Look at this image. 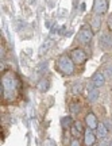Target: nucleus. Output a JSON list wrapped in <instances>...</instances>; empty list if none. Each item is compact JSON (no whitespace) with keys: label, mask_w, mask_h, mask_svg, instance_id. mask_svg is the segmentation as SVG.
I'll use <instances>...</instances> for the list:
<instances>
[{"label":"nucleus","mask_w":112,"mask_h":146,"mask_svg":"<svg viewBox=\"0 0 112 146\" xmlns=\"http://www.w3.org/2000/svg\"><path fill=\"white\" fill-rule=\"evenodd\" d=\"M1 85L4 88V92L7 94V96H15L18 87H19V80L12 72H7L3 74L1 78Z\"/></svg>","instance_id":"obj_1"},{"label":"nucleus","mask_w":112,"mask_h":146,"mask_svg":"<svg viewBox=\"0 0 112 146\" xmlns=\"http://www.w3.org/2000/svg\"><path fill=\"white\" fill-rule=\"evenodd\" d=\"M57 68L60 72L64 74H72L74 72V65H73V60L68 56H61L57 60Z\"/></svg>","instance_id":"obj_2"},{"label":"nucleus","mask_w":112,"mask_h":146,"mask_svg":"<svg viewBox=\"0 0 112 146\" xmlns=\"http://www.w3.org/2000/svg\"><path fill=\"white\" fill-rule=\"evenodd\" d=\"M70 58L73 60V62L76 64H84L87 61V54L82 49H73L70 54Z\"/></svg>","instance_id":"obj_3"},{"label":"nucleus","mask_w":112,"mask_h":146,"mask_svg":"<svg viewBox=\"0 0 112 146\" xmlns=\"http://www.w3.org/2000/svg\"><path fill=\"white\" fill-rule=\"evenodd\" d=\"M92 38H93V31H92V29H88V27H82L81 31L78 33V39L80 42L82 43H89L92 41Z\"/></svg>","instance_id":"obj_4"},{"label":"nucleus","mask_w":112,"mask_h":146,"mask_svg":"<svg viewBox=\"0 0 112 146\" xmlns=\"http://www.w3.org/2000/svg\"><path fill=\"white\" fill-rule=\"evenodd\" d=\"M107 10H108L107 0H95V3H93V12L96 15H101Z\"/></svg>","instance_id":"obj_5"},{"label":"nucleus","mask_w":112,"mask_h":146,"mask_svg":"<svg viewBox=\"0 0 112 146\" xmlns=\"http://www.w3.org/2000/svg\"><path fill=\"white\" fill-rule=\"evenodd\" d=\"M85 122H87V125H88V129H91V130H95V129H97V126H99L96 115L93 114V112H89V114L87 115Z\"/></svg>","instance_id":"obj_6"},{"label":"nucleus","mask_w":112,"mask_h":146,"mask_svg":"<svg viewBox=\"0 0 112 146\" xmlns=\"http://www.w3.org/2000/svg\"><path fill=\"white\" fill-rule=\"evenodd\" d=\"M92 80H93V85H95L96 88H100V87H103V85L105 84V77H104V74H103L101 72L95 73Z\"/></svg>","instance_id":"obj_7"},{"label":"nucleus","mask_w":112,"mask_h":146,"mask_svg":"<svg viewBox=\"0 0 112 146\" xmlns=\"http://www.w3.org/2000/svg\"><path fill=\"white\" fill-rule=\"evenodd\" d=\"M95 142H96V135H95L91 131V129H89V130H87L85 134H84V145L92 146V145H95Z\"/></svg>","instance_id":"obj_8"},{"label":"nucleus","mask_w":112,"mask_h":146,"mask_svg":"<svg viewBox=\"0 0 112 146\" xmlns=\"http://www.w3.org/2000/svg\"><path fill=\"white\" fill-rule=\"evenodd\" d=\"M100 46L103 49H109L112 46V35L109 34H103L100 36Z\"/></svg>","instance_id":"obj_9"},{"label":"nucleus","mask_w":112,"mask_h":146,"mask_svg":"<svg viewBox=\"0 0 112 146\" xmlns=\"http://www.w3.org/2000/svg\"><path fill=\"white\" fill-rule=\"evenodd\" d=\"M100 26H101V18L100 15H95L93 18L91 19V29L92 31H99L100 30Z\"/></svg>","instance_id":"obj_10"},{"label":"nucleus","mask_w":112,"mask_h":146,"mask_svg":"<svg viewBox=\"0 0 112 146\" xmlns=\"http://www.w3.org/2000/svg\"><path fill=\"white\" fill-rule=\"evenodd\" d=\"M108 134V127L105 126V123H99L96 129V137L97 138H104Z\"/></svg>","instance_id":"obj_11"},{"label":"nucleus","mask_w":112,"mask_h":146,"mask_svg":"<svg viewBox=\"0 0 112 146\" xmlns=\"http://www.w3.org/2000/svg\"><path fill=\"white\" fill-rule=\"evenodd\" d=\"M88 99L91 102H96L99 99V91L97 88L93 85V87H89V94H88Z\"/></svg>","instance_id":"obj_12"},{"label":"nucleus","mask_w":112,"mask_h":146,"mask_svg":"<svg viewBox=\"0 0 112 146\" xmlns=\"http://www.w3.org/2000/svg\"><path fill=\"white\" fill-rule=\"evenodd\" d=\"M49 87H50V81L47 78H42L41 81L38 83V91L39 92H46L49 89Z\"/></svg>","instance_id":"obj_13"},{"label":"nucleus","mask_w":112,"mask_h":146,"mask_svg":"<svg viewBox=\"0 0 112 146\" xmlns=\"http://www.w3.org/2000/svg\"><path fill=\"white\" fill-rule=\"evenodd\" d=\"M72 125H73V119H72V116H62L61 118L62 129H69V127H72Z\"/></svg>","instance_id":"obj_14"},{"label":"nucleus","mask_w":112,"mask_h":146,"mask_svg":"<svg viewBox=\"0 0 112 146\" xmlns=\"http://www.w3.org/2000/svg\"><path fill=\"white\" fill-rule=\"evenodd\" d=\"M51 45H53V41H51V39H46V41H43V43H42L41 47H39V53H41V54L46 53L51 47Z\"/></svg>","instance_id":"obj_15"},{"label":"nucleus","mask_w":112,"mask_h":146,"mask_svg":"<svg viewBox=\"0 0 112 146\" xmlns=\"http://www.w3.org/2000/svg\"><path fill=\"white\" fill-rule=\"evenodd\" d=\"M70 111L73 112V115H77L80 112V104H77V103H72L70 104Z\"/></svg>","instance_id":"obj_16"},{"label":"nucleus","mask_w":112,"mask_h":146,"mask_svg":"<svg viewBox=\"0 0 112 146\" xmlns=\"http://www.w3.org/2000/svg\"><path fill=\"white\" fill-rule=\"evenodd\" d=\"M74 127H76V129L80 131V133H82V131H84V127H82V123H81V122H74Z\"/></svg>","instance_id":"obj_17"},{"label":"nucleus","mask_w":112,"mask_h":146,"mask_svg":"<svg viewBox=\"0 0 112 146\" xmlns=\"http://www.w3.org/2000/svg\"><path fill=\"white\" fill-rule=\"evenodd\" d=\"M45 146H56V143H54V141H51V139H46Z\"/></svg>","instance_id":"obj_18"},{"label":"nucleus","mask_w":112,"mask_h":146,"mask_svg":"<svg viewBox=\"0 0 112 146\" xmlns=\"http://www.w3.org/2000/svg\"><path fill=\"white\" fill-rule=\"evenodd\" d=\"M72 134H74L76 137H78V135H80V131L77 130L76 127H72Z\"/></svg>","instance_id":"obj_19"},{"label":"nucleus","mask_w":112,"mask_h":146,"mask_svg":"<svg viewBox=\"0 0 112 146\" xmlns=\"http://www.w3.org/2000/svg\"><path fill=\"white\" fill-rule=\"evenodd\" d=\"M105 73H107L108 77H112V66H109V68H107V70H105Z\"/></svg>","instance_id":"obj_20"},{"label":"nucleus","mask_w":112,"mask_h":146,"mask_svg":"<svg viewBox=\"0 0 112 146\" xmlns=\"http://www.w3.org/2000/svg\"><path fill=\"white\" fill-rule=\"evenodd\" d=\"M108 27H109V30L112 31V14H111V16L108 18Z\"/></svg>","instance_id":"obj_21"},{"label":"nucleus","mask_w":112,"mask_h":146,"mask_svg":"<svg viewBox=\"0 0 112 146\" xmlns=\"http://www.w3.org/2000/svg\"><path fill=\"white\" fill-rule=\"evenodd\" d=\"M80 89H81V85H77L76 88L73 89V94H78V92H80Z\"/></svg>","instance_id":"obj_22"},{"label":"nucleus","mask_w":112,"mask_h":146,"mask_svg":"<svg viewBox=\"0 0 112 146\" xmlns=\"http://www.w3.org/2000/svg\"><path fill=\"white\" fill-rule=\"evenodd\" d=\"M70 146H80V142L77 141V139H74V141H72Z\"/></svg>","instance_id":"obj_23"},{"label":"nucleus","mask_w":112,"mask_h":146,"mask_svg":"<svg viewBox=\"0 0 112 146\" xmlns=\"http://www.w3.org/2000/svg\"><path fill=\"white\" fill-rule=\"evenodd\" d=\"M85 8H87V5H85V3H82V4H81V10L85 11Z\"/></svg>","instance_id":"obj_24"},{"label":"nucleus","mask_w":112,"mask_h":146,"mask_svg":"<svg viewBox=\"0 0 112 146\" xmlns=\"http://www.w3.org/2000/svg\"><path fill=\"white\" fill-rule=\"evenodd\" d=\"M100 146H108V143H107V142H101V143H100Z\"/></svg>","instance_id":"obj_25"},{"label":"nucleus","mask_w":112,"mask_h":146,"mask_svg":"<svg viewBox=\"0 0 112 146\" xmlns=\"http://www.w3.org/2000/svg\"><path fill=\"white\" fill-rule=\"evenodd\" d=\"M108 146H112V141H111V142H109V145H108Z\"/></svg>","instance_id":"obj_26"}]
</instances>
